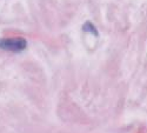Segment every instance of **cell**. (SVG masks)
Masks as SVG:
<instances>
[{
    "instance_id": "obj_1",
    "label": "cell",
    "mask_w": 147,
    "mask_h": 133,
    "mask_svg": "<svg viewBox=\"0 0 147 133\" xmlns=\"http://www.w3.org/2000/svg\"><path fill=\"white\" fill-rule=\"evenodd\" d=\"M27 41L24 38H3L0 39V48L11 52H21L26 48Z\"/></svg>"
},
{
    "instance_id": "obj_2",
    "label": "cell",
    "mask_w": 147,
    "mask_h": 133,
    "mask_svg": "<svg viewBox=\"0 0 147 133\" xmlns=\"http://www.w3.org/2000/svg\"><path fill=\"white\" fill-rule=\"evenodd\" d=\"M82 30H84L85 32H88V33H92V34L98 35V30L95 28V26L93 25V24H92V22H90V21H86V22L84 24Z\"/></svg>"
}]
</instances>
